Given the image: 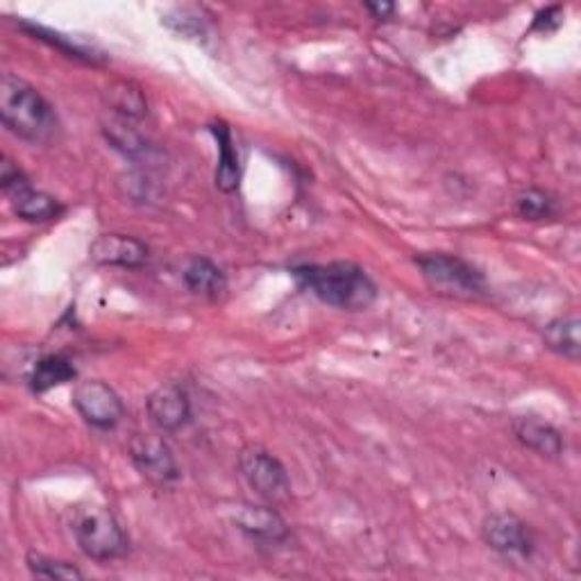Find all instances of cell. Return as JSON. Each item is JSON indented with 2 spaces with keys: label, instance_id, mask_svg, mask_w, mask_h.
Returning <instances> with one entry per match:
<instances>
[{
  "label": "cell",
  "instance_id": "6da1fadb",
  "mask_svg": "<svg viewBox=\"0 0 581 581\" xmlns=\"http://www.w3.org/2000/svg\"><path fill=\"white\" fill-rule=\"evenodd\" d=\"M293 276L302 289L340 312H364L378 300V284L353 261L295 266Z\"/></svg>",
  "mask_w": 581,
  "mask_h": 581
},
{
  "label": "cell",
  "instance_id": "7a4b0ae2",
  "mask_svg": "<svg viewBox=\"0 0 581 581\" xmlns=\"http://www.w3.org/2000/svg\"><path fill=\"white\" fill-rule=\"evenodd\" d=\"M0 119L12 134L30 144L53 139L59 127V119L51 102L12 74H5L0 80Z\"/></svg>",
  "mask_w": 581,
  "mask_h": 581
},
{
  "label": "cell",
  "instance_id": "3957f363",
  "mask_svg": "<svg viewBox=\"0 0 581 581\" xmlns=\"http://www.w3.org/2000/svg\"><path fill=\"white\" fill-rule=\"evenodd\" d=\"M74 534L80 550L93 561H114L127 555L130 540L108 509L91 506L76 518Z\"/></svg>",
  "mask_w": 581,
  "mask_h": 581
},
{
  "label": "cell",
  "instance_id": "277c9868",
  "mask_svg": "<svg viewBox=\"0 0 581 581\" xmlns=\"http://www.w3.org/2000/svg\"><path fill=\"white\" fill-rule=\"evenodd\" d=\"M427 284L452 298H477L487 293V280L480 270L455 255H423L416 259Z\"/></svg>",
  "mask_w": 581,
  "mask_h": 581
},
{
  "label": "cell",
  "instance_id": "5b68a950",
  "mask_svg": "<svg viewBox=\"0 0 581 581\" xmlns=\"http://www.w3.org/2000/svg\"><path fill=\"white\" fill-rule=\"evenodd\" d=\"M0 187L10 198L14 214L27 223L53 221L64 210L57 198L34 189L23 170L10 159H3V164H0Z\"/></svg>",
  "mask_w": 581,
  "mask_h": 581
},
{
  "label": "cell",
  "instance_id": "8992f818",
  "mask_svg": "<svg viewBox=\"0 0 581 581\" xmlns=\"http://www.w3.org/2000/svg\"><path fill=\"white\" fill-rule=\"evenodd\" d=\"M238 470H242L248 487L264 500L280 502L291 495V480L287 468L280 463V459L257 446L242 450V455H238Z\"/></svg>",
  "mask_w": 581,
  "mask_h": 581
},
{
  "label": "cell",
  "instance_id": "52a82bcc",
  "mask_svg": "<svg viewBox=\"0 0 581 581\" xmlns=\"http://www.w3.org/2000/svg\"><path fill=\"white\" fill-rule=\"evenodd\" d=\"M130 459L148 482L166 487L180 480V466L174 450L159 436H134L130 443Z\"/></svg>",
  "mask_w": 581,
  "mask_h": 581
},
{
  "label": "cell",
  "instance_id": "ba28073f",
  "mask_svg": "<svg viewBox=\"0 0 581 581\" xmlns=\"http://www.w3.org/2000/svg\"><path fill=\"white\" fill-rule=\"evenodd\" d=\"M78 414L98 429H112L121 423L125 409L119 393L105 382H82L74 393Z\"/></svg>",
  "mask_w": 581,
  "mask_h": 581
},
{
  "label": "cell",
  "instance_id": "9c48e42d",
  "mask_svg": "<svg viewBox=\"0 0 581 581\" xmlns=\"http://www.w3.org/2000/svg\"><path fill=\"white\" fill-rule=\"evenodd\" d=\"M482 538L491 550L504 557H529L534 552V534L532 529L514 514H500L487 516L482 523Z\"/></svg>",
  "mask_w": 581,
  "mask_h": 581
},
{
  "label": "cell",
  "instance_id": "30bf717a",
  "mask_svg": "<svg viewBox=\"0 0 581 581\" xmlns=\"http://www.w3.org/2000/svg\"><path fill=\"white\" fill-rule=\"evenodd\" d=\"M146 412L159 432L174 434L191 421V402L182 387L164 384L146 400Z\"/></svg>",
  "mask_w": 581,
  "mask_h": 581
},
{
  "label": "cell",
  "instance_id": "8fae6325",
  "mask_svg": "<svg viewBox=\"0 0 581 581\" xmlns=\"http://www.w3.org/2000/svg\"><path fill=\"white\" fill-rule=\"evenodd\" d=\"M89 255L100 266L139 268L148 261V248L134 236L125 234H102L89 248Z\"/></svg>",
  "mask_w": 581,
  "mask_h": 581
},
{
  "label": "cell",
  "instance_id": "7c38bea8",
  "mask_svg": "<svg viewBox=\"0 0 581 581\" xmlns=\"http://www.w3.org/2000/svg\"><path fill=\"white\" fill-rule=\"evenodd\" d=\"M234 523L244 534L264 543H282L289 538V527L278 511L270 506L238 504L234 511Z\"/></svg>",
  "mask_w": 581,
  "mask_h": 581
},
{
  "label": "cell",
  "instance_id": "4fadbf2b",
  "mask_svg": "<svg viewBox=\"0 0 581 581\" xmlns=\"http://www.w3.org/2000/svg\"><path fill=\"white\" fill-rule=\"evenodd\" d=\"M514 434L525 448H529L532 452L540 457L557 459L563 452V438L559 429H555L550 423H545V421L529 418V416L516 418Z\"/></svg>",
  "mask_w": 581,
  "mask_h": 581
},
{
  "label": "cell",
  "instance_id": "5bb4252c",
  "mask_svg": "<svg viewBox=\"0 0 581 581\" xmlns=\"http://www.w3.org/2000/svg\"><path fill=\"white\" fill-rule=\"evenodd\" d=\"M212 134L219 144L216 187L225 193H232L238 189V180H242V168H238V155L234 150L232 132L223 121H216V123H212Z\"/></svg>",
  "mask_w": 581,
  "mask_h": 581
},
{
  "label": "cell",
  "instance_id": "9a60e30c",
  "mask_svg": "<svg viewBox=\"0 0 581 581\" xmlns=\"http://www.w3.org/2000/svg\"><path fill=\"white\" fill-rule=\"evenodd\" d=\"M105 98H108L110 112L114 116H121L127 121H142L148 114V100H146L144 89L130 80L112 82L105 91Z\"/></svg>",
  "mask_w": 581,
  "mask_h": 581
},
{
  "label": "cell",
  "instance_id": "2e32d148",
  "mask_svg": "<svg viewBox=\"0 0 581 581\" xmlns=\"http://www.w3.org/2000/svg\"><path fill=\"white\" fill-rule=\"evenodd\" d=\"M185 284L191 293L204 298H219L227 289L225 272L210 259L193 257L185 268Z\"/></svg>",
  "mask_w": 581,
  "mask_h": 581
},
{
  "label": "cell",
  "instance_id": "e0dca14e",
  "mask_svg": "<svg viewBox=\"0 0 581 581\" xmlns=\"http://www.w3.org/2000/svg\"><path fill=\"white\" fill-rule=\"evenodd\" d=\"M76 378V366L62 355L42 357L30 370V389L34 393H46L59 384L71 382Z\"/></svg>",
  "mask_w": 581,
  "mask_h": 581
},
{
  "label": "cell",
  "instance_id": "ac0fdd59",
  "mask_svg": "<svg viewBox=\"0 0 581 581\" xmlns=\"http://www.w3.org/2000/svg\"><path fill=\"white\" fill-rule=\"evenodd\" d=\"M579 332H581L579 319L577 316H563V319H557L548 327H545L543 340L552 353H557L570 361H579V357H581Z\"/></svg>",
  "mask_w": 581,
  "mask_h": 581
},
{
  "label": "cell",
  "instance_id": "d6986e66",
  "mask_svg": "<svg viewBox=\"0 0 581 581\" xmlns=\"http://www.w3.org/2000/svg\"><path fill=\"white\" fill-rule=\"evenodd\" d=\"M105 134H108V142L119 148L123 155L136 157L146 150V144L142 139V134L132 127V121L114 116L110 119V123L105 125Z\"/></svg>",
  "mask_w": 581,
  "mask_h": 581
},
{
  "label": "cell",
  "instance_id": "ffe728a7",
  "mask_svg": "<svg viewBox=\"0 0 581 581\" xmlns=\"http://www.w3.org/2000/svg\"><path fill=\"white\" fill-rule=\"evenodd\" d=\"M21 27H23V30H27L34 40H42V42H46V44H51V46L59 48V51H62V53H66L68 57H76V59L91 62V64H96V62L100 59V55H96L93 51H89V48H85V46L76 44L74 40H68V37H64V34H59V32H53V30H48V27H44V25L21 23Z\"/></svg>",
  "mask_w": 581,
  "mask_h": 581
},
{
  "label": "cell",
  "instance_id": "44dd1931",
  "mask_svg": "<svg viewBox=\"0 0 581 581\" xmlns=\"http://www.w3.org/2000/svg\"><path fill=\"white\" fill-rule=\"evenodd\" d=\"M164 23L189 40H200L204 37V32H208V19L202 16V10L198 8H178L166 14Z\"/></svg>",
  "mask_w": 581,
  "mask_h": 581
},
{
  "label": "cell",
  "instance_id": "7402d4cb",
  "mask_svg": "<svg viewBox=\"0 0 581 581\" xmlns=\"http://www.w3.org/2000/svg\"><path fill=\"white\" fill-rule=\"evenodd\" d=\"M27 568L32 574L44 577V579H82V570L76 568L74 563L57 561L51 557H44L40 552H30L27 555Z\"/></svg>",
  "mask_w": 581,
  "mask_h": 581
},
{
  "label": "cell",
  "instance_id": "603a6c76",
  "mask_svg": "<svg viewBox=\"0 0 581 581\" xmlns=\"http://www.w3.org/2000/svg\"><path fill=\"white\" fill-rule=\"evenodd\" d=\"M516 210L527 221H540L555 214V202L550 200L548 193H543L538 189H527L518 195Z\"/></svg>",
  "mask_w": 581,
  "mask_h": 581
},
{
  "label": "cell",
  "instance_id": "cb8c5ba5",
  "mask_svg": "<svg viewBox=\"0 0 581 581\" xmlns=\"http://www.w3.org/2000/svg\"><path fill=\"white\" fill-rule=\"evenodd\" d=\"M366 10L375 16V19H389L395 12V5L391 3H368Z\"/></svg>",
  "mask_w": 581,
  "mask_h": 581
}]
</instances>
